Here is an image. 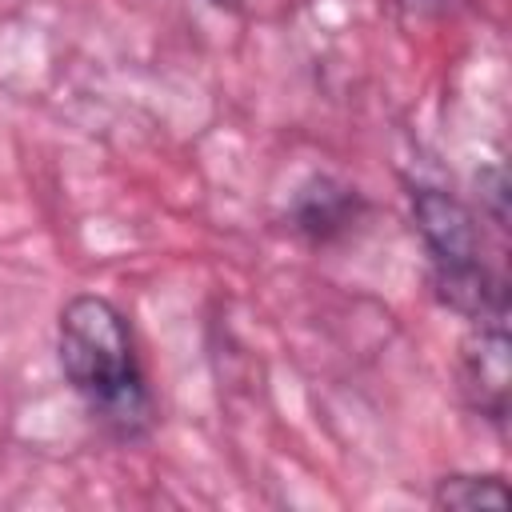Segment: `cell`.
I'll return each mask as SVG.
<instances>
[{"instance_id":"8992f818","label":"cell","mask_w":512,"mask_h":512,"mask_svg":"<svg viewBox=\"0 0 512 512\" xmlns=\"http://www.w3.org/2000/svg\"><path fill=\"white\" fill-rule=\"evenodd\" d=\"M476 192H480V212L504 232L508 228V176L500 164H484L476 172Z\"/></svg>"},{"instance_id":"7a4b0ae2","label":"cell","mask_w":512,"mask_h":512,"mask_svg":"<svg viewBox=\"0 0 512 512\" xmlns=\"http://www.w3.org/2000/svg\"><path fill=\"white\" fill-rule=\"evenodd\" d=\"M408 208L428 252L432 296L468 324H508V288L504 276L484 260V240L472 208L432 184H412Z\"/></svg>"},{"instance_id":"6da1fadb","label":"cell","mask_w":512,"mask_h":512,"mask_svg":"<svg viewBox=\"0 0 512 512\" xmlns=\"http://www.w3.org/2000/svg\"><path fill=\"white\" fill-rule=\"evenodd\" d=\"M56 360L84 412L120 444H136L156 428V396L136 356L128 316L96 292H80L60 308Z\"/></svg>"},{"instance_id":"277c9868","label":"cell","mask_w":512,"mask_h":512,"mask_svg":"<svg viewBox=\"0 0 512 512\" xmlns=\"http://www.w3.org/2000/svg\"><path fill=\"white\" fill-rule=\"evenodd\" d=\"M508 324H472L460 344V392L492 424L508 416Z\"/></svg>"},{"instance_id":"52a82bcc","label":"cell","mask_w":512,"mask_h":512,"mask_svg":"<svg viewBox=\"0 0 512 512\" xmlns=\"http://www.w3.org/2000/svg\"><path fill=\"white\" fill-rule=\"evenodd\" d=\"M216 8H240V0H212Z\"/></svg>"},{"instance_id":"5b68a950","label":"cell","mask_w":512,"mask_h":512,"mask_svg":"<svg viewBox=\"0 0 512 512\" xmlns=\"http://www.w3.org/2000/svg\"><path fill=\"white\" fill-rule=\"evenodd\" d=\"M432 504L436 508H452V512L504 508L508 504V488H504V476H496V472H448V476L436 480Z\"/></svg>"},{"instance_id":"3957f363","label":"cell","mask_w":512,"mask_h":512,"mask_svg":"<svg viewBox=\"0 0 512 512\" xmlns=\"http://www.w3.org/2000/svg\"><path fill=\"white\" fill-rule=\"evenodd\" d=\"M364 216H368V200L352 184L324 176V172L308 176L288 204V228L316 248L344 240L348 232L360 228Z\"/></svg>"}]
</instances>
